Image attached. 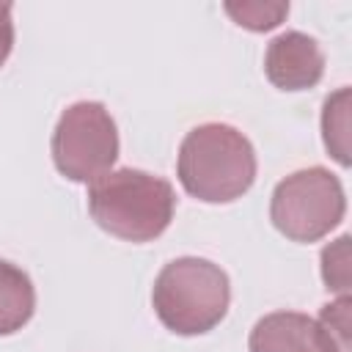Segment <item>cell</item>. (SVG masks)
<instances>
[{"instance_id": "1", "label": "cell", "mask_w": 352, "mask_h": 352, "mask_svg": "<svg viewBox=\"0 0 352 352\" xmlns=\"http://www.w3.org/2000/svg\"><path fill=\"white\" fill-rule=\"evenodd\" d=\"M173 187L146 170H107L91 182V217L113 236L126 242L157 239L173 220Z\"/></svg>"}, {"instance_id": "2", "label": "cell", "mask_w": 352, "mask_h": 352, "mask_svg": "<svg viewBox=\"0 0 352 352\" xmlns=\"http://www.w3.org/2000/svg\"><path fill=\"white\" fill-rule=\"evenodd\" d=\"M256 154L250 140L228 124L195 126L179 148L182 187L206 204H228L250 190Z\"/></svg>"}, {"instance_id": "3", "label": "cell", "mask_w": 352, "mask_h": 352, "mask_svg": "<svg viewBox=\"0 0 352 352\" xmlns=\"http://www.w3.org/2000/svg\"><path fill=\"white\" fill-rule=\"evenodd\" d=\"M228 300V275L217 264L195 256L165 264L151 292L160 322L179 336H201L220 324Z\"/></svg>"}, {"instance_id": "4", "label": "cell", "mask_w": 352, "mask_h": 352, "mask_svg": "<svg viewBox=\"0 0 352 352\" xmlns=\"http://www.w3.org/2000/svg\"><path fill=\"white\" fill-rule=\"evenodd\" d=\"M344 209L341 182L324 168H305L275 187L270 217L283 236L294 242H316L341 223Z\"/></svg>"}, {"instance_id": "5", "label": "cell", "mask_w": 352, "mask_h": 352, "mask_svg": "<svg viewBox=\"0 0 352 352\" xmlns=\"http://www.w3.org/2000/svg\"><path fill=\"white\" fill-rule=\"evenodd\" d=\"M118 157L113 116L99 102H77L63 110L52 135L55 168L72 182H94Z\"/></svg>"}, {"instance_id": "6", "label": "cell", "mask_w": 352, "mask_h": 352, "mask_svg": "<svg viewBox=\"0 0 352 352\" xmlns=\"http://www.w3.org/2000/svg\"><path fill=\"white\" fill-rule=\"evenodd\" d=\"M264 72L280 91H302L322 80L324 55L305 33H283L267 47Z\"/></svg>"}, {"instance_id": "7", "label": "cell", "mask_w": 352, "mask_h": 352, "mask_svg": "<svg viewBox=\"0 0 352 352\" xmlns=\"http://www.w3.org/2000/svg\"><path fill=\"white\" fill-rule=\"evenodd\" d=\"M250 352H338L324 327L297 311H278L250 330Z\"/></svg>"}, {"instance_id": "8", "label": "cell", "mask_w": 352, "mask_h": 352, "mask_svg": "<svg viewBox=\"0 0 352 352\" xmlns=\"http://www.w3.org/2000/svg\"><path fill=\"white\" fill-rule=\"evenodd\" d=\"M36 311V292L30 278L0 258V336H11L30 322Z\"/></svg>"}, {"instance_id": "9", "label": "cell", "mask_w": 352, "mask_h": 352, "mask_svg": "<svg viewBox=\"0 0 352 352\" xmlns=\"http://www.w3.org/2000/svg\"><path fill=\"white\" fill-rule=\"evenodd\" d=\"M346 129H349V91L341 88V91H336L333 96L324 99V110H322L324 146H327V151H330L341 165L349 162Z\"/></svg>"}, {"instance_id": "10", "label": "cell", "mask_w": 352, "mask_h": 352, "mask_svg": "<svg viewBox=\"0 0 352 352\" xmlns=\"http://www.w3.org/2000/svg\"><path fill=\"white\" fill-rule=\"evenodd\" d=\"M226 14L248 30H272L289 14V3H226Z\"/></svg>"}, {"instance_id": "11", "label": "cell", "mask_w": 352, "mask_h": 352, "mask_svg": "<svg viewBox=\"0 0 352 352\" xmlns=\"http://www.w3.org/2000/svg\"><path fill=\"white\" fill-rule=\"evenodd\" d=\"M322 278L330 292L346 294L349 289V236H338L322 250Z\"/></svg>"}, {"instance_id": "12", "label": "cell", "mask_w": 352, "mask_h": 352, "mask_svg": "<svg viewBox=\"0 0 352 352\" xmlns=\"http://www.w3.org/2000/svg\"><path fill=\"white\" fill-rule=\"evenodd\" d=\"M319 324L333 338L338 352H349V297L346 294H341L336 302L322 308Z\"/></svg>"}, {"instance_id": "13", "label": "cell", "mask_w": 352, "mask_h": 352, "mask_svg": "<svg viewBox=\"0 0 352 352\" xmlns=\"http://www.w3.org/2000/svg\"><path fill=\"white\" fill-rule=\"evenodd\" d=\"M14 47V22H11V6L0 3V66L11 55Z\"/></svg>"}]
</instances>
